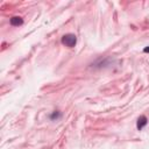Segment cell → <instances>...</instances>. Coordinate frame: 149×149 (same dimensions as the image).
<instances>
[{"label": "cell", "instance_id": "1", "mask_svg": "<svg viewBox=\"0 0 149 149\" xmlns=\"http://www.w3.org/2000/svg\"><path fill=\"white\" fill-rule=\"evenodd\" d=\"M77 43V37L75 34H66L62 37V44H64L65 47L72 48Z\"/></svg>", "mask_w": 149, "mask_h": 149}, {"label": "cell", "instance_id": "2", "mask_svg": "<svg viewBox=\"0 0 149 149\" xmlns=\"http://www.w3.org/2000/svg\"><path fill=\"white\" fill-rule=\"evenodd\" d=\"M148 123V119H147V116L146 115H141L140 118L138 119V123H136V127H138V129L141 131L146 125Z\"/></svg>", "mask_w": 149, "mask_h": 149}, {"label": "cell", "instance_id": "3", "mask_svg": "<svg viewBox=\"0 0 149 149\" xmlns=\"http://www.w3.org/2000/svg\"><path fill=\"white\" fill-rule=\"evenodd\" d=\"M23 23V20L20 17H13L11 19V25L12 26H21Z\"/></svg>", "mask_w": 149, "mask_h": 149}, {"label": "cell", "instance_id": "4", "mask_svg": "<svg viewBox=\"0 0 149 149\" xmlns=\"http://www.w3.org/2000/svg\"><path fill=\"white\" fill-rule=\"evenodd\" d=\"M57 116H60V114H58V113H54L53 115H51V119H54V118H57Z\"/></svg>", "mask_w": 149, "mask_h": 149}, {"label": "cell", "instance_id": "5", "mask_svg": "<svg viewBox=\"0 0 149 149\" xmlns=\"http://www.w3.org/2000/svg\"><path fill=\"white\" fill-rule=\"evenodd\" d=\"M143 51H144V53H149V47H146V48L143 49Z\"/></svg>", "mask_w": 149, "mask_h": 149}]
</instances>
